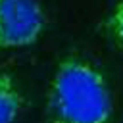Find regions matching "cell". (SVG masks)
Wrapping results in <instances>:
<instances>
[{
	"instance_id": "1",
	"label": "cell",
	"mask_w": 123,
	"mask_h": 123,
	"mask_svg": "<svg viewBox=\"0 0 123 123\" xmlns=\"http://www.w3.org/2000/svg\"><path fill=\"white\" fill-rule=\"evenodd\" d=\"M111 94L102 71L81 56H65L54 69L46 98L48 123H110Z\"/></svg>"
},
{
	"instance_id": "2",
	"label": "cell",
	"mask_w": 123,
	"mask_h": 123,
	"mask_svg": "<svg viewBox=\"0 0 123 123\" xmlns=\"http://www.w3.org/2000/svg\"><path fill=\"white\" fill-rule=\"evenodd\" d=\"M46 27L38 0H0V50L35 44Z\"/></svg>"
},
{
	"instance_id": "3",
	"label": "cell",
	"mask_w": 123,
	"mask_h": 123,
	"mask_svg": "<svg viewBox=\"0 0 123 123\" xmlns=\"http://www.w3.org/2000/svg\"><path fill=\"white\" fill-rule=\"evenodd\" d=\"M23 108V96L13 77L0 71V123H15Z\"/></svg>"
},
{
	"instance_id": "4",
	"label": "cell",
	"mask_w": 123,
	"mask_h": 123,
	"mask_svg": "<svg viewBox=\"0 0 123 123\" xmlns=\"http://www.w3.org/2000/svg\"><path fill=\"white\" fill-rule=\"evenodd\" d=\"M106 33L123 46V0H119L106 19Z\"/></svg>"
}]
</instances>
